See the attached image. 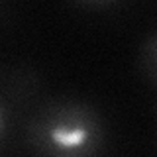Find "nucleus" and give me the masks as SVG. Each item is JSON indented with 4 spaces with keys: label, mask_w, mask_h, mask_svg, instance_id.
I'll return each mask as SVG.
<instances>
[{
    "label": "nucleus",
    "mask_w": 157,
    "mask_h": 157,
    "mask_svg": "<svg viewBox=\"0 0 157 157\" xmlns=\"http://www.w3.org/2000/svg\"><path fill=\"white\" fill-rule=\"evenodd\" d=\"M39 86L37 75L28 67H16L4 75L0 90V145L6 149L14 130H22L28 116L29 100Z\"/></svg>",
    "instance_id": "f03ea898"
},
{
    "label": "nucleus",
    "mask_w": 157,
    "mask_h": 157,
    "mask_svg": "<svg viewBox=\"0 0 157 157\" xmlns=\"http://www.w3.org/2000/svg\"><path fill=\"white\" fill-rule=\"evenodd\" d=\"M137 67H140L141 77L149 85L157 86V29L141 41L140 51H137Z\"/></svg>",
    "instance_id": "7ed1b4c3"
},
{
    "label": "nucleus",
    "mask_w": 157,
    "mask_h": 157,
    "mask_svg": "<svg viewBox=\"0 0 157 157\" xmlns=\"http://www.w3.org/2000/svg\"><path fill=\"white\" fill-rule=\"evenodd\" d=\"M26 151L43 157H92L108 144L100 110L78 98H49L28 112L20 130Z\"/></svg>",
    "instance_id": "f257e3e1"
},
{
    "label": "nucleus",
    "mask_w": 157,
    "mask_h": 157,
    "mask_svg": "<svg viewBox=\"0 0 157 157\" xmlns=\"http://www.w3.org/2000/svg\"><path fill=\"white\" fill-rule=\"evenodd\" d=\"M75 2L82 4V6H90V8H106V6L120 2V0H75Z\"/></svg>",
    "instance_id": "20e7f679"
}]
</instances>
